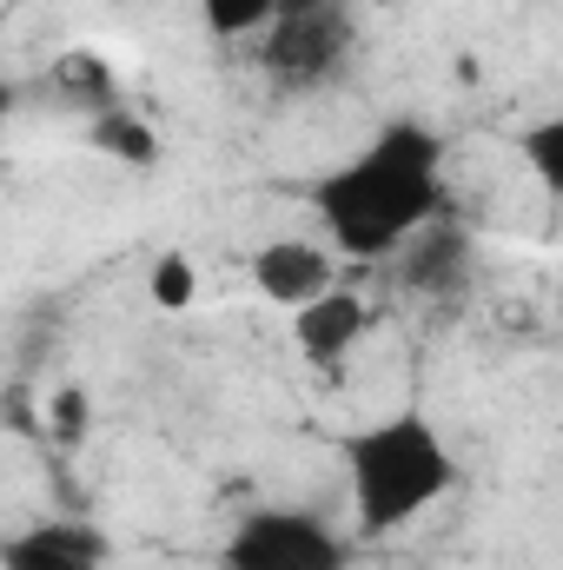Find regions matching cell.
<instances>
[{"instance_id": "1", "label": "cell", "mask_w": 563, "mask_h": 570, "mask_svg": "<svg viewBox=\"0 0 563 570\" xmlns=\"http://www.w3.org/2000/svg\"><path fill=\"white\" fill-rule=\"evenodd\" d=\"M312 213L345 259L385 266L444 213V140L418 120H385L345 166L312 186Z\"/></svg>"}, {"instance_id": "2", "label": "cell", "mask_w": 563, "mask_h": 570, "mask_svg": "<svg viewBox=\"0 0 563 570\" xmlns=\"http://www.w3.org/2000/svg\"><path fill=\"white\" fill-rule=\"evenodd\" d=\"M345 484H352L358 531L392 538V531L418 524L437 498H451L457 458H451L444 431L431 425L418 405H405V412L345 438Z\"/></svg>"}, {"instance_id": "3", "label": "cell", "mask_w": 563, "mask_h": 570, "mask_svg": "<svg viewBox=\"0 0 563 570\" xmlns=\"http://www.w3.org/2000/svg\"><path fill=\"white\" fill-rule=\"evenodd\" d=\"M352 544L318 518V511H246L219 551V570H345Z\"/></svg>"}, {"instance_id": "4", "label": "cell", "mask_w": 563, "mask_h": 570, "mask_svg": "<svg viewBox=\"0 0 563 570\" xmlns=\"http://www.w3.org/2000/svg\"><path fill=\"white\" fill-rule=\"evenodd\" d=\"M358 47V20L352 7H312V13H273L266 20V73L285 94H318L338 80V67Z\"/></svg>"}, {"instance_id": "5", "label": "cell", "mask_w": 563, "mask_h": 570, "mask_svg": "<svg viewBox=\"0 0 563 570\" xmlns=\"http://www.w3.org/2000/svg\"><path fill=\"white\" fill-rule=\"evenodd\" d=\"M113 538L87 518H40L0 538V570H107Z\"/></svg>"}, {"instance_id": "6", "label": "cell", "mask_w": 563, "mask_h": 570, "mask_svg": "<svg viewBox=\"0 0 563 570\" xmlns=\"http://www.w3.org/2000/svg\"><path fill=\"white\" fill-rule=\"evenodd\" d=\"M365 332H372V305L345 285H332V292H318L312 305L292 312V345L312 372H338L365 345Z\"/></svg>"}, {"instance_id": "7", "label": "cell", "mask_w": 563, "mask_h": 570, "mask_svg": "<svg viewBox=\"0 0 563 570\" xmlns=\"http://www.w3.org/2000/svg\"><path fill=\"white\" fill-rule=\"evenodd\" d=\"M253 285H259V298L298 312V305H312L318 292L338 285V266H332V253L312 246V239H266V246L253 253Z\"/></svg>"}, {"instance_id": "8", "label": "cell", "mask_w": 563, "mask_h": 570, "mask_svg": "<svg viewBox=\"0 0 563 570\" xmlns=\"http://www.w3.org/2000/svg\"><path fill=\"white\" fill-rule=\"evenodd\" d=\"M385 266H398V279H412V292H451V285H464L471 273V239L457 233V226H418Z\"/></svg>"}, {"instance_id": "9", "label": "cell", "mask_w": 563, "mask_h": 570, "mask_svg": "<svg viewBox=\"0 0 563 570\" xmlns=\"http://www.w3.org/2000/svg\"><path fill=\"white\" fill-rule=\"evenodd\" d=\"M47 87H53V100H60L67 114H80V120L120 107V80H113V67H107L100 53H87V47L60 53V60L47 67Z\"/></svg>"}, {"instance_id": "10", "label": "cell", "mask_w": 563, "mask_h": 570, "mask_svg": "<svg viewBox=\"0 0 563 570\" xmlns=\"http://www.w3.org/2000/svg\"><path fill=\"white\" fill-rule=\"evenodd\" d=\"M87 146H93L100 159H113V166H134V173H152V166H159V134L146 127L140 114H127V107L93 114V120H87Z\"/></svg>"}, {"instance_id": "11", "label": "cell", "mask_w": 563, "mask_h": 570, "mask_svg": "<svg viewBox=\"0 0 563 570\" xmlns=\"http://www.w3.org/2000/svg\"><path fill=\"white\" fill-rule=\"evenodd\" d=\"M146 292H152V305H159V312H186V305L199 298V266H192L186 253H159Z\"/></svg>"}, {"instance_id": "12", "label": "cell", "mask_w": 563, "mask_h": 570, "mask_svg": "<svg viewBox=\"0 0 563 570\" xmlns=\"http://www.w3.org/2000/svg\"><path fill=\"white\" fill-rule=\"evenodd\" d=\"M199 13H206V27L219 40H246V33H259L279 13V0H199Z\"/></svg>"}, {"instance_id": "13", "label": "cell", "mask_w": 563, "mask_h": 570, "mask_svg": "<svg viewBox=\"0 0 563 570\" xmlns=\"http://www.w3.org/2000/svg\"><path fill=\"white\" fill-rule=\"evenodd\" d=\"M517 146H524V159H531L537 186H544V193H557V186H563V127H557V120L524 127V134H517Z\"/></svg>"}, {"instance_id": "14", "label": "cell", "mask_w": 563, "mask_h": 570, "mask_svg": "<svg viewBox=\"0 0 563 570\" xmlns=\"http://www.w3.org/2000/svg\"><path fill=\"white\" fill-rule=\"evenodd\" d=\"M53 425H60V438H80V425H87V399H80L73 385L53 399Z\"/></svg>"}, {"instance_id": "15", "label": "cell", "mask_w": 563, "mask_h": 570, "mask_svg": "<svg viewBox=\"0 0 563 570\" xmlns=\"http://www.w3.org/2000/svg\"><path fill=\"white\" fill-rule=\"evenodd\" d=\"M312 7H345V0H279V13H312Z\"/></svg>"}, {"instance_id": "16", "label": "cell", "mask_w": 563, "mask_h": 570, "mask_svg": "<svg viewBox=\"0 0 563 570\" xmlns=\"http://www.w3.org/2000/svg\"><path fill=\"white\" fill-rule=\"evenodd\" d=\"M7 114H13V87H7V73H0V140H7Z\"/></svg>"}]
</instances>
